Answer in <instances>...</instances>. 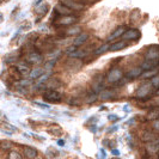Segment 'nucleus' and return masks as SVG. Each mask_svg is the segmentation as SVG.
Instances as JSON below:
<instances>
[{"instance_id":"nucleus-1","label":"nucleus","mask_w":159,"mask_h":159,"mask_svg":"<svg viewBox=\"0 0 159 159\" xmlns=\"http://www.w3.org/2000/svg\"><path fill=\"white\" fill-rule=\"evenodd\" d=\"M79 18L74 16H60L54 20V25L57 26H66V25H72V24L78 23Z\"/></svg>"},{"instance_id":"nucleus-2","label":"nucleus","mask_w":159,"mask_h":159,"mask_svg":"<svg viewBox=\"0 0 159 159\" xmlns=\"http://www.w3.org/2000/svg\"><path fill=\"white\" fill-rule=\"evenodd\" d=\"M43 98H44V101H48L50 103H59V102H61L62 96L56 90H48L43 93Z\"/></svg>"},{"instance_id":"nucleus-3","label":"nucleus","mask_w":159,"mask_h":159,"mask_svg":"<svg viewBox=\"0 0 159 159\" xmlns=\"http://www.w3.org/2000/svg\"><path fill=\"white\" fill-rule=\"evenodd\" d=\"M152 93V86L150 83H143V85L139 88V90L136 91V97L138 98H147L150 97Z\"/></svg>"},{"instance_id":"nucleus-4","label":"nucleus","mask_w":159,"mask_h":159,"mask_svg":"<svg viewBox=\"0 0 159 159\" xmlns=\"http://www.w3.org/2000/svg\"><path fill=\"white\" fill-rule=\"evenodd\" d=\"M122 75H123V72L121 68H112L111 71L108 73L107 80L109 83H117L119 80H121Z\"/></svg>"},{"instance_id":"nucleus-5","label":"nucleus","mask_w":159,"mask_h":159,"mask_svg":"<svg viewBox=\"0 0 159 159\" xmlns=\"http://www.w3.org/2000/svg\"><path fill=\"white\" fill-rule=\"evenodd\" d=\"M123 40H132V41H138L141 37V32L138 29H129L127 31H125V34L122 35Z\"/></svg>"},{"instance_id":"nucleus-6","label":"nucleus","mask_w":159,"mask_h":159,"mask_svg":"<svg viewBox=\"0 0 159 159\" xmlns=\"http://www.w3.org/2000/svg\"><path fill=\"white\" fill-rule=\"evenodd\" d=\"M62 5H65L67 8H70L71 11H81L84 10V4H80L78 1L74 0H62Z\"/></svg>"},{"instance_id":"nucleus-7","label":"nucleus","mask_w":159,"mask_h":159,"mask_svg":"<svg viewBox=\"0 0 159 159\" xmlns=\"http://www.w3.org/2000/svg\"><path fill=\"white\" fill-rule=\"evenodd\" d=\"M26 61L29 64H36V62H41L42 61V55L40 54V52L37 50H31L26 55Z\"/></svg>"},{"instance_id":"nucleus-8","label":"nucleus","mask_w":159,"mask_h":159,"mask_svg":"<svg viewBox=\"0 0 159 159\" xmlns=\"http://www.w3.org/2000/svg\"><path fill=\"white\" fill-rule=\"evenodd\" d=\"M80 67H81V62L78 59H70L66 62V68L71 72H75L77 70H79Z\"/></svg>"},{"instance_id":"nucleus-9","label":"nucleus","mask_w":159,"mask_h":159,"mask_svg":"<svg viewBox=\"0 0 159 159\" xmlns=\"http://www.w3.org/2000/svg\"><path fill=\"white\" fill-rule=\"evenodd\" d=\"M158 47L157 46H151L148 48V52H146V57L147 60H158Z\"/></svg>"},{"instance_id":"nucleus-10","label":"nucleus","mask_w":159,"mask_h":159,"mask_svg":"<svg viewBox=\"0 0 159 159\" xmlns=\"http://www.w3.org/2000/svg\"><path fill=\"white\" fill-rule=\"evenodd\" d=\"M143 68L141 67H135V68H133V70H130V71H128L126 73V78L128 80L129 79H135L138 77H140L141 74H143Z\"/></svg>"},{"instance_id":"nucleus-11","label":"nucleus","mask_w":159,"mask_h":159,"mask_svg":"<svg viewBox=\"0 0 159 159\" xmlns=\"http://www.w3.org/2000/svg\"><path fill=\"white\" fill-rule=\"evenodd\" d=\"M48 10H49V6H48V4H43L42 6L37 8V11H36V13H37V18L35 19V22L37 23V22H40L41 19L43 18V17L47 15Z\"/></svg>"},{"instance_id":"nucleus-12","label":"nucleus","mask_w":159,"mask_h":159,"mask_svg":"<svg viewBox=\"0 0 159 159\" xmlns=\"http://www.w3.org/2000/svg\"><path fill=\"white\" fill-rule=\"evenodd\" d=\"M89 39V34L88 32H81L78 37L74 39V42H73V46L74 47H79L81 44H84Z\"/></svg>"},{"instance_id":"nucleus-13","label":"nucleus","mask_w":159,"mask_h":159,"mask_svg":"<svg viewBox=\"0 0 159 159\" xmlns=\"http://www.w3.org/2000/svg\"><path fill=\"white\" fill-rule=\"evenodd\" d=\"M157 66H158V60H146L140 67L143 68V71H151Z\"/></svg>"},{"instance_id":"nucleus-14","label":"nucleus","mask_w":159,"mask_h":159,"mask_svg":"<svg viewBox=\"0 0 159 159\" xmlns=\"http://www.w3.org/2000/svg\"><path fill=\"white\" fill-rule=\"evenodd\" d=\"M62 84H61V81L59 79H49L46 81V84H44V88L47 86L49 90H56V89H59L60 86H61Z\"/></svg>"},{"instance_id":"nucleus-15","label":"nucleus","mask_w":159,"mask_h":159,"mask_svg":"<svg viewBox=\"0 0 159 159\" xmlns=\"http://www.w3.org/2000/svg\"><path fill=\"white\" fill-rule=\"evenodd\" d=\"M128 46V43L126 41H120V42H115L112 43L111 46H109V50L110 52H117V50H121L123 48H126Z\"/></svg>"},{"instance_id":"nucleus-16","label":"nucleus","mask_w":159,"mask_h":159,"mask_svg":"<svg viewBox=\"0 0 159 159\" xmlns=\"http://www.w3.org/2000/svg\"><path fill=\"white\" fill-rule=\"evenodd\" d=\"M24 154L28 159H35L37 157V150L34 147H25L24 148Z\"/></svg>"},{"instance_id":"nucleus-17","label":"nucleus","mask_w":159,"mask_h":159,"mask_svg":"<svg viewBox=\"0 0 159 159\" xmlns=\"http://www.w3.org/2000/svg\"><path fill=\"white\" fill-rule=\"evenodd\" d=\"M146 150L150 154H154L157 153L159 150V146H158V141H153V143H148L146 145Z\"/></svg>"},{"instance_id":"nucleus-18","label":"nucleus","mask_w":159,"mask_h":159,"mask_svg":"<svg viewBox=\"0 0 159 159\" xmlns=\"http://www.w3.org/2000/svg\"><path fill=\"white\" fill-rule=\"evenodd\" d=\"M125 31H126V28H125V26H119V28L114 31V34H111V35L109 36L108 41L115 40V39H117V37H120V36H122V35L125 34Z\"/></svg>"},{"instance_id":"nucleus-19","label":"nucleus","mask_w":159,"mask_h":159,"mask_svg":"<svg viewBox=\"0 0 159 159\" xmlns=\"http://www.w3.org/2000/svg\"><path fill=\"white\" fill-rule=\"evenodd\" d=\"M157 135L153 134L152 132H145V134L143 135V141H147V143H153V141H157Z\"/></svg>"},{"instance_id":"nucleus-20","label":"nucleus","mask_w":159,"mask_h":159,"mask_svg":"<svg viewBox=\"0 0 159 159\" xmlns=\"http://www.w3.org/2000/svg\"><path fill=\"white\" fill-rule=\"evenodd\" d=\"M103 77L102 75H96L95 80H93V89L95 91H99L102 89V84H103Z\"/></svg>"},{"instance_id":"nucleus-21","label":"nucleus","mask_w":159,"mask_h":159,"mask_svg":"<svg viewBox=\"0 0 159 159\" xmlns=\"http://www.w3.org/2000/svg\"><path fill=\"white\" fill-rule=\"evenodd\" d=\"M19 56H20V54L17 53V52L10 53V54H7V55L5 56V61H6V62H15V61H17V60L19 59Z\"/></svg>"},{"instance_id":"nucleus-22","label":"nucleus","mask_w":159,"mask_h":159,"mask_svg":"<svg viewBox=\"0 0 159 159\" xmlns=\"http://www.w3.org/2000/svg\"><path fill=\"white\" fill-rule=\"evenodd\" d=\"M112 97H114V93H112V91H110V90H104V91H102V93H101V98L103 101L111 99Z\"/></svg>"},{"instance_id":"nucleus-23","label":"nucleus","mask_w":159,"mask_h":159,"mask_svg":"<svg viewBox=\"0 0 159 159\" xmlns=\"http://www.w3.org/2000/svg\"><path fill=\"white\" fill-rule=\"evenodd\" d=\"M42 75H43V70H42V68H36V70H34V71L30 73L31 79H39Z\"/></svg>"},{"instance_id":"nucleus-24","label":"nucleus","mask_w":159,"mask_h":159,"mask_svg":"<svg viewBox=\"0 0 159 159\" xmlns=\"http://www.w3.org/2000/svg\"><path fill=\"white\" fill-rule=\"evenodd\" d=\"M108 50H109V43H105L104 46L99 47L98 49H96L95 55H101V54H104V53H105V52H108Z\"/></svg>"},{"instance_id":"nucleus-25","label":"nucleus","mask_w":159,"mask_h":159,"mask_svg":"<svg viewBox=\"0 0 159 159\" xmlns=\"http://www.w3.org/2000/svg\"><path fill=\"white\" fill-rule=\"evenodd\" d=\"M151 86L152 88H154L156 90H158V85H159V83H158V75L156 74V75H153L151 78Z\"/></svg>"},{"instance_id":"nucleus-26","label":"nucleus","mask_w":159,"mask_h":159,"mask_svg":"<svg viewBox=\"0 0 159 159\" xmlns=\"http://www.w3.org/2000/svg\"><path fill=\"white\" fill-rule=\"evenodd\" d=\"M8 159H23L20 153H18L17 151H11L8 154Z\"/></svg>"},{"instance_id":"nucleus-27","label":"nucleus","mask_w":159,"mask_h":159,"mask_svg":"<svg viewBox=\"0 0 159 159\" xmlns=\"http://www.w3.org/2000/svg\"><path fill=\"white\" fill-rule=\"evenodd\" d=\"M80 29L79 26H75V28H71V29H68V30H66V35H75V34H78L80 32Z\"/></svg>"},{"instance_id":"nucleus-28","label":"nucleus","mask_w":159,"mask_h":159,"mask_svg":"<svg viewBox=\"0 0 159 159\" xmlns=\"http://www.w3.org/2000/svg\"><path fill=\"white\" fill-rule=\"evenodd\" d=\"M0 147H1L2 150H10V148H11V143H8V141H1Z\"/></svg>"},{"instance_id":"nucleus-29","label":"nucleus","mask_w":159,"mask_h":159,"mask_svg":"<svg viewBox=\"0 0 159 159\" xmlns=\"http://www.w3.org/2000/svg\"><path fill=\"white\" fill-rule=\"evenodd\" d=\"M148 119L150 120H158V110H153V112L148 114Z\"/></svg>"},{"instance_id":"nucleus-30","label":"nucleus","mask_w":159,"mask_h":159,"mask_svg":"<svg viewBox=\"0 0 159 159\" xmlns=\"http://www.w3.org/2000/svg\"><path fill=\"white\" fill-rule=\"evenodd\" d=\"M156 74H157V71H153V70H152L151 72H147V73H146V74H143V78H147V77H153V75H156Z\"/></svg>"},{"instance_id":"nucleus-31","label":"nucleus","mask_w":159,"mask_h":159,"mask_svg":"<svg viewBox=\"0 0 159 159\" xmlns=\"http://www.w3.org/2000/svg\"><path fill=\"white\" fill-rule=\"evenodd\" d=\"M77 50V47H74V46H71V47L67 48V52L66 53H68V54H72V53H74Z\"/></svg>"},{"instance_id":"nucleus-32","label":"nucleus","mask_w":159,"mask_h":159,"mask_svg":"<svg viewBox=\"0 0 159 159\" xmlns=\"http://www.w3.org/2000/svg\"><path fill=\"white\" fill-rule=\"evenodd\" d=\"M153 127H154V130H156V132H158V120H154V125H153Z\"/></svg>"},{"instance_id":"nucleus-33","label":"nucleus","mask_w":159,"mask_h":159,"mask_svg":"<svg viewBox=\"0 0 159 159\" xmlns=\"http://www.w3.org/2000/svg\"><path fill=\"white\" fill-rule=\"evenodd\" d=\"M42 1H43V0H35V1H34V5H35V6H39Z\"/></svg>"},{"instance_id":"nucleus-34","label":"nucleus","mask_w":159,"mask_h":159,"mask_svg":"<svg viewBox=\"0 0 159 159\" xmlns=\"http://www.w3.org/2000/svg\"><path fill=\"white\" fill-rule=\"evenodd\" d=\"M36 105H39V107H41V108H49V105H47V104H41V103H36Z\"/></svg>"},{"instance_id":"nucleus-35","label":"nucleus","mask_w":159,"mask_h":159,"mask_svg":"<svg viewBox=\"0 0 159 159\" xmlns=\"http://www.w3.org/2000/svg\"><path fill=\"white\" fill-rule=\"evenodd\" d=\"M111 153H112V154H115V156H119V154H120V152L117 151L116 148H114V150H111Z\"/></svg>"},{"instance_id":"nucleus-36","label":"nucleus","mask_w":159,"mask_h":159,"mask_svg":"<svg viewBox=\"0 0 159 159\" xmlns=\"http://www.w3.org/2000/svg\"><path fill=\"white\" fill-rule=\"evenodd\" d=\"M109 120H119V117H117L116 115H110V116H109Z\"/></svg>"},{"instance_id":"nucleus-37","label":"nucleus","mask_w":159,"mask_h":159,"mask_svg":"<svg viewBox=\"0 0 159 159\" xmlns=\"http://www.w3.org/2000/svg\"><path fill=\"white\" fill-rule=\"evenodd\" d=\"M59 143L60 146H62V145H64V141H59V143Z\"/></svg>"},{"instance_id":"nucleus-38","label":"nucleus","mask_w":159,"mask_h":159,"mask_svg":"<svg viewBox=\"0 0 159 159\" xmlns=\"http://www.w3.org/2000/svg\"><path fill=\"white\" fill-rule=\"evenodd\" d=\"M81 1H96V0H81Z\"/></svg>"},{"instance_id":"nucleus-39","label":"nucleus","mask_w":159,"mask_h":159,"mask_svg":"<svg viewBox=\"0 0 159 159\" xmlns=\"http://www.w3.org/2000/svg\"><path fill=\"white\" fill-rule=\"evenodd\" d=\"M35 159H42V158H37V157H36V158H35Z\"/></svg>"},{"instance_id":"nucleus-40","label":"nucleus","mask_w":159,"mask_h":159,"mask_svg":"<svg viewBox=\"0 0 159 159\" xmlns=\"http://www.w3.org/2000/svg\"><path fill=\"white\" fill-rule=\"evenodd\" d=\"M0 1H1V0H0Z\"/></svg>"},{"instance_id":"nucleus-41","label":"nucleus","mask_w":159,"mask_h":159,"mask_svg":"<svg viewBox=\"0 0 159 159\" xmlns=\"http://www.w3.org/2000/svg\"><path fill=\"white\" fill-rule=\"evenodd\" d=\"M156 159H157V158H156Z\"/></svg>"}]
</instances>
